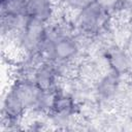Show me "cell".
I'll return each mask as SVG.
<instances>
[{
    "label": "cell",
    "mask_w": 132,
    "mask_h": 132,
    "mask_svg": "<svg viewBox=\"0 0 132 132\" xmlns=\"http://www.w3.org/2000/svg\"><path fill=\"white\" fill-rule=\"evenodd\" d=\"M74 102L73 100L66 95H56L52 99V107L55 110L56 114H65L69 116V113L73 109Z\"/></svg>",
    "instance_id": "obj_6"
},
{
    "label": "cell",
    "mask_w": 132,
    "mask_h": 132,
    "mask_svg": "<svg viewBox=\"0 0 132 132\" xmlns=\"http://www.w3.org/2000/svg\"><path fill=\"white\" fill-rule=\"evenodd\" d=\"M96 1L97 0H66V3L70 8L80 11Z\"/></svg>",
    "instance_id": "obj_9"
},
{
    "label": "cell",
    "mask_w": 132,
    "mask_h": 132,
    "mask_svg": "<svg viewBox=\"0 0 132 132\" xmlns=\"http://www.w3.org/2000/svg\"><path fill=\"white\" fill-rule=\"evenodd\" d=\"M41 50L52 62L62 63L74 58L78 46L76 41L68 35L58 33L48 35L46 31V37Z\"/></svg>",
    "instance_id": "obj_1"
},
{
    "label": "cell",
    "mask_w": 132,
    "mask_h": 132,
    "mask_svg": "<svg viewBox=\"0 0 132 132\" xmlns=\"http://www.w3.org/2000/svg\"><path fill=\"white\" fill-rule=\"evenodd\" d=\"M78 12V25L87 32L99 30V28L104 25L107 15L106 7L98 1Z\"/></svg>",
    "instance_id": "obj_3"
},
{
    "label": "cell",
    "mask_w": 132,
    "mask_h": 132,
    "mask_svg": "<svg viewBox=\"0 0 132 132\" xmlns=\"http://www.w3.org/2000/svg\"><path fill=\"white\" fill-rule=\"evenodd\" d=\"M19 42L23 50L30 54L42 48L46 37V28L44 22L28 18L24 27L18 32Z\"/></svg>",
    "instance_id": "obj_2"
},
{
    "label": "cell",
    "mask_w": 132,
    "mask_h": 132,
    "mask_svg": "<svg viewBox=\"0 0 132 132\" xmlns=\"http://www.w3.org/2000/svg\"><path fill=\"white\" fill-rule=\"evenodd\" d=\"M52 14L51 0H28L26 6V15L28 18L36 19L46 22Z\"/></svg>",
    "instance_id": "obj_4"
},
{
    "label": "cell",
    "mask_w": 132,
    "mask_h": 132,
    "mask_svg": "<svg viewBox=\"0 0 132 132\" xmlns=\"http://www.w3.org/2000/svg\"><path fill=\"white\" fill-rule=\"evenodd\" d=\"M55 77H56L55 64L47 62L38 67V69L35 71L33 80L39 88L45 91H50V89L55 82Z\"/></svg>",
    "instance_id": "obj_5"
},
{
    "label": "cell",
    "mask_w": 132,
    "mask_h": 132,
    "mask_svg": "<svg viewBox=\"0 0 132 132\" xmlns=\"http://www.w3.org/2000/svg\"><path fill=\"white\" fill-rule=\"evenodd\" d=\"M109 62H110L111 67L113 68L114 72L117 71L118 73L126 70L128 68V66H129L128 57L121 51L113 52L109 57Z\"/></svg>",
    "instance_id": "obj_7"
},
{
    "label": "cell",
    "mask_w": 132,
    "mask_h": 132,
    "mask_svg": "<svg viewBox=\"0 0 132 132\" xmlns=\"http://www.w3.org/2000/svg\"><path fill=\"white\" fill-rule=\"evenodd\" d=\"M116 87H117V81L114 77L112 75H109V76H106L104 79H102L99 86V92L103 96L108 97L113 94V92L116 91Z\"/></svg>",
    "instance_id": "obj_8"
}]
</instances>
